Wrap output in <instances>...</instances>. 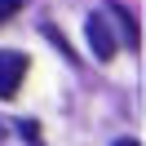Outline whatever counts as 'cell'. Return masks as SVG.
<instances>
[{
  "label": "cell",
  "mask_w": 146,
  "mask_h": 146,
  "mask_svg": "<svg viewBox=\"0 0 146 146\" xmlns=\"http://www.w3.org/2000/svg\"><path fill=\"white\" fill-rule=\"evenodd\" d=\"M115 146H142V142H137V137H119Z\"/></svg>",
  "instance_id": "obj_6"
},
{
  "label": "cell",
  "mask_w": 146,
  "mask_h": 146,
  "mask_svg": "<svg viewBox=\"0 0 146 146\" xmlns=\"http://www.w3.org/2000/svg\"><path fill=\"white\" fill-rule=\"evenodd\" d=\"M22 5H27V0H0V22H9L13 13L22 9Z\"/></svg>",
  "instance_id": "obj_4"
},
{
  "label": "cell",
  "mask_w": 146,
  "mask_h": 146,
  "mask_svg": "<svg viewBox=\"0 0 146 146\" xmlns=\"http://www.w3.org/2000/svg\"><path fill=\"white\" fill-rule=\"evenodd\" d=\"M18 133L27 137V142H36V137H40V124H36V119H18Z\"/></svg>",
  "instance_id": "obj_5"
},
{
  "label": "cell",
  "mask_w": 146,
  "mask_h": 146,
  "mask_svg": "<svg viewBox=\"0 0 146 146\" xmlns=\"http://www.w3.org/2000/svg\"><path fill=\"white\" fill-rule=\"evenodd\" d=\"M22 75H27V53H18V49H0V98H5V102L18 98Z\"/></svg>",
  "instance_id": "obj_2"
},
{
  "label": "cell",
  "mask_w": 146,
  "mask_h": 146,
  "mask_svg": "<svg viewBox=\"0 0 146 146\" xmlns=\"http://www.w3.org/2000/svg\"><path fill=\"white\" fill-rule=\"evenodd\" d=\"M0 137H5V124H0Z\"/></svg>",
  "instance_id": "obj_7"
},
{
  "label": "cell",
  "mask_w": 146,
  "mask_h": 146,
  "mask_svg": "<svg viewBox=\"0 0 146 146\" xmlns=\"http://www.w3.org/2000/svg\"><path fill=\"white\" fill-rule=\"evenodd\" d=\"M102 13L111 18V27H119V40H124V49H133V53H137V49H142V27L133 22V13H128L124 5H106Z\"/></svg>",
  "instance_id": "obj_3"
},
{
  "label": "cell",
  "mask_w": 146,
  "mask_h": 146,
  "mask_svg": "<svg viewBox=\"0 0 146 146\" xmlns=\"http://www.w3.org/2000/svg\"><path fill=\"white\" fill-rule=\"evenodd\" d=\"M84 31H89V49H93V58H98V62H111L119 44H115V31H111L106 13L93 9V13H89V22H84Z\"/></svg>",
  "instance_id": "obj_1"
}]
</instances>
